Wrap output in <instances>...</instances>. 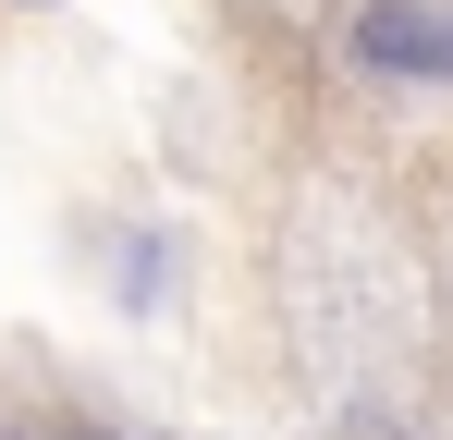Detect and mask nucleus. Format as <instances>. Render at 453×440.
<instances>
[{
    "label": "nucleus",
    "instance_id": "f257e3e1",
    "mask_svg": "<svg viewBox=\"0 0 453 440\" xmlns=\"http://www.w3.org/2000/svg\"><path fill=\"white\" fill-rule=\"evenodd\" d=\"M356 49H368V62H429V73H453V25H417V12H368V25H356Z\"/></svg>",
    "mask_w": 453,
    "mask_h": 440
}]
</instances>
